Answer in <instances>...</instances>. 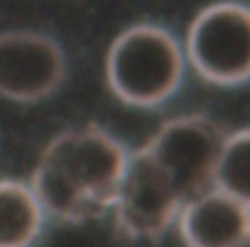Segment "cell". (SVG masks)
<instances>
[{"instance_id": "6da1fadb", "label": "cell", "mask_w": 250, "mask_h": 247, "mask_svg": "<svg viewBox=\"0 0 250 247\" xmlns=\"http://www.w3.org/2000/svg\"><path fill=\"white\" fill-rule=\"evenodd\" d=\"M129 155L100 126L67 129L45 144L28 184L46 218L86 222L110 209Z\"/></svg>"}, {"instance_id": "7a4b0ae2", "label": "cell", "mask_w": 250, "mask_h": 247, "mask_svg": "<svg viewBox=\"0 0 250 247\" xmlns=\"http://www.w3.org/2000/svg\"><path fill=\"white\" fill-rule=\"evenodd\" d=\"M110 93L127 107L151 110L182 90L188 72L182 38L168 26L139 21L110 42L103 64Z\"/></svg>"}, {"instance_id": "3957f363", "label": "cell", "mask_w": 250, "mask_h": 247, "mask_svg": "<svg viewBox=\"0 0 250 247\" xmlns=\"http://www.w3.org/2000/svg\"><path fill=\"white\" fill-rule=\"evenodd\" d=\"M188 70L218 88L250 77V9L243 0H214L194 14L182 38Z\"/></svg>"}, {"instance_id": "277c9868", "label": "cell", "mask_w": 250, "mask_h": 247, "mask_svg": "<svg viewBox=\"0 0 250 247\" xmlns=\"http://www.w3.org/2000/svg\"><path fill=\"white\" fill-rule=\"evenodd\" d=\"M184 198L146 146L130 151L110 209L130 240H156L177 222Z\"/></svg>"}, {"instance_id": "5b68a950", "label": "cell", "mask_w": 250, "mask_h": 247, "mask_svg": "<svg viewBox=\"0 0 250 247\" xmlns=\"http://www.w3.org/2000/svg\"><path fill=\"white\" fill-rule=\"evenodd\" d=\"M67 74V52L55 36L31 28L0 29V98L40 103L62 88Z\"/></svg>"}, {"instance_id": "8992f818", "label": "cell", "mask_w": 250, "mask_h": 247, "mask_svg": "<svg viewBox=\"0 0 250 247\" xmlns=\"http://www.w3.org/2000/svg\"><path fill=\"white\" fill-rule=\"evenodd\" d=\"M226 134L228 131L208 115L184 113L165 120L144 146L187 201L211 187L212 170Z\"/></svg>"}, {"instance_id": "52a82bcc", "label": "cell", "mask_w": 250, "mask_h": 247, "mask_svg": "<svg viewBox=\"0 0 250 247\" xmlns=\"http://www.w3.org/2000/svg\"><path fill=\"white\" fill-rule=\"evenodd\" d=\"M175 223L185 247H243L250 244V201L209 187L184 201Z\"/></svg>"}, {"instance_id": "ba28073f", "label": "cell", "mask_w": 250, "mask_h": 247, "mask_svg": "<svg viewBox=\"0 0 250 247\" xmlns=\"http://www.w3.org/2000/svg\"><path fill=\"white\" fill-rule=\"evenodd\" d=\"M46 215L28 182L0 179V247H31Z\"/></svg>"}, {"instance_id": "9c48e42d", "label": "cell", "mask_w": 250, "mask_h": 247, "mask_svg": "<svg viewBox=\"0 0 250 247\" xmlns=\"http://www.w3.org/2000/svg\"><path fill=\"white\" fill-rule=\"evenodd\" d=\"M211 187L250 201V133L247 127L226 134L212 170Z\"/></svg>"}, {"instance_id": "30bf717a", "label": "cell", "mask_w": 250, "mask_h": 247, "mask_svg": "<svg viewBox=\"0 0 250 247\" xmlns=\"http://www.w3.org/2000/svg\"><path fill=\"white\" fill-rule=\"evenodd\" d=\"M243 247H249V244H247V246H243Z\"/></svg>"}]
</instances>
